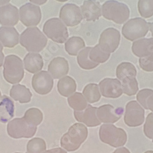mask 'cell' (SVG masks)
Instances as JSON below:
<instances>
[{
	"label": "cell",
	"mask_w": 153,
	"mask_h": 153,
	"mask_svg": "<svg viewBox=\"0 0 153 153\" xmlns=\"http://www.w3.org/2000/svg\"><path fill=\"white\" fill-rule=\"evenodd\" d=\"M121 113H118L111 105L105 104L97 108L96 115L101 123L113 124L121 118Z\"/></svg>",
	"instance_id": "ffe728a7"
},
{
	"label": "cell",
	"mask_w": 153,
	"mask_h": 153,
	"mask_svg": "<svg viewBox=\"0 0 153 153\" xmlns=\"http://www.w3.org/2000/svg\"><path fill=\"white\" fill-rule=\"evenodd\" d=\"M85 47L84 40L79 36L70 37L65 43V50L71 56H77L78 53Z\"/></svg>",
	"instance_id": "484cf974"
},
{
	"label": "cell",
	"mask_w": 153,
	"mask_h": 153,
	"mask_svg": "<svg viewBox=\"0 0 153 153\" xmlns=\"http://www.w3.org/2000/svg\"><path fill=\"white\" fill-rule=\"evenodd\" d=\"M131 48L134 55L138 58H153V37L134 41Z\"/></svg>",
	"instance_id": "2e32d148"
},
{
	"label": "cell",
	"mask_w": 153,
	"mask_h": 153,
	"mask_svg": "<svg viewBox=\"0 0 153 153\" xmlns=\"http://www.w3.org/2000/svg\"><path fill=\"white\" fill-rule=\"evenodd\" d=\"M21 22L26 27H35L39 24L42 19L39 6L32 3H27L22 6L19 10Z\"/></svg>",
	"instance_id": "8fae6325"
},
{
	"label": "cell",
	"mask_w": 153,
	"mask_h": 153,
	"mask_svg": "<svg viewBox=\"0 0 153 153\" xmlns=\"http://www.w3.org/2000/svg\"><path fill=\"white\" fill-rule=\"evenodd\" d=\"M32 86L39 94L46 95L53 86V79L47 71H42L34 74L32 78Z\"/></svg>",
	"instance_id": "4fadbf2b"
},
{
	"label": "cell",
	"mask_w": 153,
	"mask_h": 153,
	"mask_svg": "<svg viewBox=\"0 0 153 153\" xmlns=\"http://www.w3.org/2000/svg\"><path fill=\"white\" fill-rule=\"evenodd\" d=\"M99 138L103 143L114 148L124 146L127 139L125 131L112 124H105L100 126Z\"/></svg>",
	"instance_id": "277c9868"
},
{
	"label": "cell",
	"mask_w": 153,
	"mask_h": 153,
	"mask_svg": "<svg viewBox=\"0 0 153 153\" xmlns=\"http://www.w3.org/2000/svg\"><path fill=\"white\" fill-rule=\"evenodd\" d=\"M57 88L59 93L61 96L69 97L75 92L76 84L73 78L66 75L59 80Z\"/></svg>",
	"instance_id": "d4e9b609"
},
{
	"label": "cell",
	"mask_w": 153,
	"mask_h": 153,
	"mask_svg": "<svg viewBox=\"0 0 153 153\" xmlns=\"http://www.w3.org/2000/svg\"><path fill=\"white\" fill-rule=\"evenodd\" d=\"M83 95L89 103L97 102L101 97L98 85L96 83L88 84L83 89Z\"/></svg>",
	"instance_id": "f1b7e54d"
},
{
	"label": "cell",
	"mask_w": 153,
	"mask_h": 153,
	"mask_svg": "<svg viewBox=\"0 0 153 153\" xmlns=\"http://www.w3.org/2000/svg\"><path fill=\"white\" fill-rule=\"evenodd\" d=\"M97 109V107L88 104L83 111H74L75 118L77 121L82 123L88 127H96L101 124L96 115Z\"/></svg>",
	"instance_id": "e0dca14e"
},
{
	"label": "cell",
	"mask_w": 153,
	"mask_h": 153,
	"mask_svg": "<svg viewBox=\"0 0 153 153\" xmlns=\"http://www.w3.org/2000/svg\"><path fill=\"white\" fill-rule=\"evenodd\" d=\"M120 40V31L114 28H108L101 33L98 45L104 52L111 54L115 52L118 48Z\"/></svg>",
	"instance_id": "9c48e42d"
},
{
	"label": "cell",
	"mask_w": 153,
	"mask_h": 153,
	"mask_svg": "<svg viewBox=\"0 0 153 153\" xmlns=\"http://www.w3.org/2000/svg\"><path fill=\"white\" fill-rule=\"evenodd\" d=\"M32 95L30 89L22 85H13L10 90V96L21 104L30 102Z\"/></svg>",
	"instance_id": "cb8c5ba5"
},
{
	"label": "cell",
	"mask_w": 153,
	"mask_h": 153,
	"mask_svg": "<svg viewBox=\"0 0 153 153\" xmlns=\"http://www.w3.org/2000/svg\"><path fill=\"white\" fill-rule=\"evenodd\" d=\"M144 153H153V151H147Z\"/></svg>",
	"instance_id": "7dc6e473"
},
{
	"label": "cell",
	"mask_w": 153,
	"mask_h": 153,
	"mask_svg": "<svg viewBox=\"0 0 153 153\" xmlns=\"http://www.w3.org/2000/svg\"><path fill=\"white\" fill-rule=\"evenodd\" d=\"M123 93L127 96H134L138 91V83L136 77H126L121 81Z\"/></svg>",
	"instance_id": "1f68e13d"
},
{
	"label": "cell",
	"mask_w": 153,
	"mask_h": 153,
	"mask_svg": "<svg viewBox=\"0 0 153 153\" xmlns=\"http://www.w3.org/2000/svg\"><path fill=\"white\" fill-rule=\"evenodd\" d=\"M23 63L25 69L31 74L39 72L44 66L42 57L37 53H28L24 58Z\"/></svg>",
	"instance_id": "7402d4cb"
},
{
	"label": "cell",
	"mask_w": 153,
	"mask_h": 153,
	"mask_svg": "<svg viewBox=\"0 0 153 153\" xmlns=\"http://www.w3.org/2000/svg\"><path fill=\"white\" fill-rule=\"evenodd\" d=\"M139 65L140 68L145 72H153V58H140Z\"/></svg>",
	"instance_id": "74e56055"
},
{
	"label": "cell",
	"mask_w": 153,
	"mask_h": 153,
	"mask_svg": "<svg viewBox=\"0 0 153 153\" xmlns=\"http://www.w3.org/2000/svg\"><path fill=\"white\" fill-rule=\"evenodd\" d=\"M148 31V22L141 17L129 20L122 28L123 36L130 41H135L142 39L147 34Z\"/></svg>",
	"instance_id": "8992f818"
},
{
	"label": "cell",
	"mask_w": 153,
	"mask_h": 153,
	"mask_svg": "<svg viewBox=\"0 0 153 153\" xmlns=\"http://www.w3.org/2000/svg\"><path fill=\"white\" fill-rule=\"evenodd\" d=\"M15 153H21V152H15Z\"/></svg>",
	"instance_id": "681fc988"
},
{
	"label": "cell",
	"mask_w": 153,
	"mask_h": 153,
	"mask_svg": "<svg viewBox=\"0 0 153 153\" xmlns=\"http://www.w3.org/2000/svg\"><path fill=\"white\" fill-rule=\"evenodd\" d=\"M152 142H153V138H152Z\"/></svg>",
	"instance_id": "f907efd6"
},
{
	"label": "cell",
	"mask_w": 153,
	"mask_h": 153,
	"mask_svg": "<svg viewBox=\"0 0 153 153\" xmlns=\"http://www.w3.org/2000/svg\"><path fill=\"white\" fill-rule=\"evenodd\" d=\"M148 26H149V31H151L152 36L153 37V22H148Z\"/></svg>",
	"instance_id": "ee69618b"
},
{
	"label": "cell",
	"mask_w": 153,
	"mask_h": 153,
	"mask_svg": "<svg viewBox=\"0 0 153 153\" xmlns=\"http://www.w3.org/2000/svg\"><path fill=\"white\" fill-rule=\"evenodd\" d=\"M1 91H0V99H1Z\"/></svg>",
	"instance_id": "c3c4849f"
},
{
	"label": "cell",
	"mask_w": 153,
	"mask_h": 153,
	"mask_svg": "<svg viewBox=\"0 0 153 153\" xmlns=\"http://www.w3.org/2000/svg\"><path fill=\"white\" fill-rule=\"evenodd\" d=\"M20 43L28 52L37 53L45 47L47 39L38 28L30 27L21 34Z\"/></svg>",
	"instance_id": "3957f363"
},
{
	"label": "cell",
	"mask_w": 153,
	"mask_h": 153,
	"mask_svg": "<svg viewBox=\"0 0 153 153\" xmlns=\"http://www.w3.org/2000/svg\"><path fill=\"white\" fill-rule=\"evenodd\" d=\"M124 120L129 127L141 126L145 120V110L137 101H130L126 105Z\"/></svg>",
	"instance_id": "30bf717a"
},
{
	"label": "cell",
	"mask_w": 153,
	"mask_h": 153,
	"mask_svg": "<svg viewBox=\"0 0 153 153\" xmlns=\"http://www.w3.org/2000/svg\"><path fill=\"white\" fill-rule=\"evenodd\" d=\"M47 148L44 140L41 138H34L28 142L27 149L28 153H43Z\"/></svg>",
	"instance_id": "e575fe53"
},
{
	"label": "cell",
	"mask_w": 153,
	"mask_h": 153,
	"mask_svg": "<svg viewBox=\"0 0 153 153\" xmlns=\"http://www.w3.org/2000/svg\"><path fill=\"white\" fill-rule=\"evenodd\" d=\"M138 10L142 18L149 19L153 16V0H138Z\"/></svg>",
	"instance_id": "836d02e7"
},
{
	"label": "cell",
	"mask_w": 153,
	"mask_h": 153,
	"mask_svg": "<svg viewBox=\"0 0 153 153\" xmlns=\"http://www.w3.org/2000/svg\"><path fill=\"white\" fill-rule=\"evenodd\" d=\"M48 73L54 79H60L66 76L69 71L68 61L62 57L53 59L48 66Z\"/></svg>",
	"instance_id": "ac0fdd59"
},
{
	"label": "cell",
	"mask_w": 153,
	"mask_h": 153,
	"mask_svg": "<svg viewBox=\"0 0 153 153\" xmlns=\"http://www.w3.org/2000/svg\"><path fill=\"white\" fill-rule=\"evenodd\" d=\"M87 127L80 123H75L61 138V146L69 152L77 150L87 138Z\"/></svg>",
	"instance_id": "6da1fadb"
},
{
	"label": "cell",
	"mask_w": 153,
	"mask_h": 153,
	"mask_svg": "<svg viewBox=\"0 0 153 153\" xmlns=\"http://www.w3.org/2000/svg\"><path fill=\"white\" fill-rule=\"evenodd\" d=\"M56 1H59V2H61V3H62V2H66V1H68V0H56Z\"/></svg>",
	"instance_id": "bcb514c9"
},
{
	"label": "cell",
	"mask_w": 153,
	"mask_h": 153,
	"mask_svg": "<svg viewBox=\"0 0 153 153\" xmlns=\"http://www.w3.org/2000/svg\"><path fill=\"white\" fill-rule=\"evenodd\" d=\"M19 20L18 9L8 4L0 7V24L3 26H15Z\"/></svg>",
	"instance_id": "d6986e66"
},
{
	"label": "cell",
	"mask_w": 153,
	"mask_h": 153,
	"mask_svg": "<svg viewBox=\"0 0 153 153\" xmlns=\"http://www.w3.org/2000/svg\"><path fill=\"white\" fill-rule=\"evenodd\" d=\"M145 135L149 139L153 138V113L148 114L143 127Z\"/></svg>",
	"instance_id": "8d00e7d4"
},
{
	"label": "cell",
	"mask_w": 153,
	"mask_h": 153,
	"mask_svg": "<svg viewBox=\"0 0 153 153\" xmlns=\"http://www.w3.org/2000/svg\"><path fill=\"white\" fill-rule=\"evenodd\" d=\"M37 131V127L29 125L23 118H15L10 121L7 126L8 135L13 138H31Z\"/></svg>",
	"instance_id": "ba28073f"
},
{
	"label": "cell",
	"mask_w": 153,
	"mask_h": 153,
	"mask_svg": "<svg viewBox=\"0 0 153 153\" xmlns=\"http://www.w3.org/2000/svg\"><path fill=\"white\" fill-rule=\"evenodd\" d=\"M43 31L49 39L58 44L66 42L69 37L66 26L58 18H52L47 20L44 25Z\"/></svg>",
	"instance_id": "52a82bcc"
},
{
	"label": "cell",
	"mask_w": 153,
	"mask_h": 153,
	"mask_svg": "<svg viewBox=\"0 0 153 153\" xmlns=\"http://www.w3.org/2000/svg\"><path fill=\"white\" fill-rule=\"evenodd\" d=\"M48 0H30V2L39 6L44 4Z\"/></svg>",
	"instance_id": "7bdbcfd3"
},
{
	"label": "cell",
	"mask_w": 153,
	"mask_h": 153,
	"mask_svg": "<svg viewBox=\"0 0 153 153\" xmlns=\"http://www.w3.org/2000/svg\"><path fill=\"white\" fill-rule=\"evenodd\" d=\"M14 102L8 96H3L0 99V122L6 123L14 116Z\"/></svg>",
	"instance_id": "603a6c76"
},
{
	"label": "cell",
	"mask_w": 153,
	"mask_h": 153,
	"mask_svg": "<svg viewBox=\"0 0 153 153\" xmlns=\"http://www.w3.org/2000/svg\"><path fill=\"white\" fill-rule=\"evenodd\" d=\"M59 19L69 27L76 26L83 19L80 7L72 3L66 4L62 6L59 12Z\"/></svg>",
	"instance_id": "7c38bea8"
},
{
	"label": "cell",
	"mask_w": 153,
	"mask_h": 153,
	"mask_svg": "<svg viewBox=\"0 0 153 153\" xmlns=\"http://www.w3.org/2000/svg\"><path fill=\"white\" fill-rule=\"evenodd\" d=\"M10 0H0V6L5 5L10 2Z\"/></svg>",
	"instance_id": "f6af8a7d"
},
{
	"label": "cell",
	"mask_w": 153,
	"mask_h": 153,
	"mask_svg": "<svg viewBox=\"0 0 153 153\" xmlns=\"http://www.w3.org/2000/svg\"><path fill=\"white\" fill-rule=\"evenodd\" d=\"M110 57V54L104 52L99 47V45L91 47L89 53V58L94 62L100 65L107 62Z\"/></svg>",
	"instance_id": "d6a6232c"
},
{
	"label": "cell",
	"mask_w": 153,
	"mask_h": 153,
	"mask_svg": "<svg viewBox=\"0 0 153 153\" xmlns=\"http://www.w3.org/2000/svg\"><path fill=\"white\" fill-rule=\"evenodd\" d=\"M29 125L37 127L43 120L42 112L37 108H31L25 112L23 117Z\"/></svg>",
	"instance_id": "4dcf8cb0"
},
{
	"label": "cell",
	"mask_w": 153,
	"mask_h": 153,
	"mask_svg": "<svg viewBox=\"0 0 153 153\" xmlns=\"http://www.w3.org/2000/svg\"><path fill=\"white\" fill-rule=\"evenodd\" d=\"M102 16L118 25L126 23L130 17V9L124 3L116 0H108L101 6Z\"/></svg>",
	"instance_id": "7a4b0ae2"
},
{
	"label": "cell",
	"mask_w": 153,
	"mask_h": 153,
	"mask_svg": "<svg viewBox=\"0 0 153 153\" xmlns=\"http://www.w3.org/2000/svg\"><path fill=\"white\" fill-rule=\"evenodd\" d=\"M43 153H67V152L65 149H63L62 148H56L45 151Z\"/></svg>",
	"instance_id": "f35d334b"
},
{
	"label": "cell",
	"mask_w": 153,
	"mask_h": 153,
	"mask_svg": "<svg viewBox=\"0 0 153 153\" xmlns=\"http://www.w3.org/2000/svg\"><path fill=\"white\" fill-rule=\"evenodd\" d=\"M68 102L69 106L74 111H83L88 106V102L83 94L80 93H74L68 99Z\"/></svg>",
	"instance_id": "f546056e"
},
{
	"label": "cell",
	"mask_w": 153,
	"mask_h": 153,
	"mask_svg": "<svg viewBox=\"0 0 153 153\" xmlns=\"http://www.w3.org/2000/svg\"><path fill=\"white\" fill-rule=\"evenodd\" d=\"M153 94V90L151 89H143L140 90L137 94V101L140 104L142 105L145 109L148 110L146 102L148 97Z\"/></svg>",
	"instance_id": "d590c367"
},
{
	"label": "cell",
	"mask_w": 153,
	"mask_h": 153,
	"mask_svg": "<svg viewBox=\"0 0 153 153\" xmlns=\"http://www.w3.org/2000/svg\"><path fill=\"white\" fill-rule=\"evenodd\" d=\"M98 86L101 95L107 98H118L123 93L121 83L117 79L105 78L100 82Z\"/></svg>",
	"instance_id": "5bb4252c"
},
{
	"label": "cell",
	"mask_w": 153,
	"mask_h": 153,
	"mask_svg": "<svg viewBox=\"0 0 153 153\" xmlns=\"http://www.w3.org/2000/svg\"><path fill=\"white\" fill-rule=\"evenodd\" d=\"M0 42L7 48L16 46L19 42V34L17 30L11 27H0Z\"/></svg>",
	"instance_id": "44dd1931"
},
{
	"label": "cell",
	"mask_w": 153,
	"mask_h": 153,
	"mask_svg": "<svg viewBox=\"0 0 153 153\" xmlns=\"http://www.w3.org/2000/svg\"><path fill=\"white\" fill-rule=\"evenodd\" d=\"M3 46L2 44L0 42V68L3 66V61L4 59V55L3 53Z\"/></svg>",
	"instance_id": "60d3db41"
},
{
	"label": "cell",
	"mask_w": 153,
	"mask_h": 153,
	"mask_svg": "<svg viewBox=\"0 0 153 153\" xmlns=\"http://www.w3.org/2000/svg\"><path fill=\"white\" fill-rule=\"evenodd\" d=\"M3 76L4 79L10 84L20 83L24 76V68L22 60L15 55H8L4 62Z\"/></svg>",
	"instance_id": "5b68a950"
},
{
	"label": "cell",
	"mask_w": 153,
	"mask_h": 153,
	"mask_svg": "<svg viewBox=\"0 0 153 153\" xmlns=\"http://www.w3.org/2000/svg\"><path fill=\"white\" fill-rule=\"evenodd\" d=\"M137 75V69L131 62H123L117 68L116 76L120 82L126 77H136Z\"/></svg>",
	"instance_id": "4316f807"
},
{
	"label": "cell",
	"mask_w": 153,
	"mask_h": 153,
	"mask_svg": "<svg viewBox=\"0 0 153 153\" xmlns=\"http://www.w3.org/2000/svg\"><path fill=\"white\" fill-rule=\"evenodd\" d=\"M113 153H131V152L129 151V149H127L125 147H123V148L117 149Z\"/></svg>",
	"instance_id": "b9f144b4"
},
{
	"label": "cell",
	"mask_w": 153,
	"mask_h": 153,
	"mask_svg": "<svg viewBox=\"0 0 153 153\" xmlns=\"http://www.w3.org/2000/svg\"><path fill=\"white\" fill-rule=\"evenodd\" d=\"M146 105L148 110H150L153 112V94L148 97L146 102Z\"/></svg>",
	"instance_id": "ab89813d"
},
{
	"label": "cell",
	"mask_w": 153,
	"mask_h": 153,
	"mask_svg": "<svg viewBox=\"0 0 153 153\" xmlns=\"http://www.w3.org/2000/svg\"><path fill=\"white\" fill-rule=\"evenodd\" d=\"M91 49V47H85L78 53L76 57L79 66L84 70H92L99 65L93 62L89 58V53Z\"/></svg>",
	"instance_id": "83f0119b"
},
{
	"label": "cell",
	"mask_w": 153,
	"mask_h": 153,
	"mask_svg": "<svg viewBox=\"0 0 153 153\" xmlns=\"http://www.w3.org/2000/svg\"><path fill=\"white\" fill-rule=\"evenodd\" d=\"M80 9L83 19L87 22H95L102 16L101 6L95 0H85Z\"/></svg>",
	"instance_id": "9a60e30c"
}]
</instances>
